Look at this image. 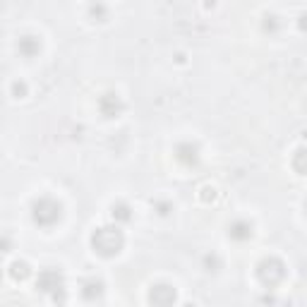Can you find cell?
<instances>
[{
    "instance_id": "obj_1",
    "label": "cell",
    "mask_w": 307,
    "mask_h": 307,
    "mask_svg": "<svg viewBox=\"0 0 307 307\" xmlns=\"http://www.w3.org/2000/svg\"><path fill=\"white\" fill-rule=\"evenodd\" d=\"M91 245L103 257L118 255L120 248H122V233L118 228H99L91 238Z\"/></svg>"
},
{
    "instance_id": "obj_2",
    "label": "cell",
    "mask_w": 307,
    "mask_h": 307,
    "mask_svg": "<svg viewBox=\"0 0 307 307\" xmlns=\"http://www.w3.org/2000/svg\"><path fill=\"white\" fill-rule=\"evenodd\" d=\"M60 219V204L51 197H43L34 204V221L39 226H53Z\"/></svg>"
},
{
    "instance_id": "obj_3",
    "label": "cell",
    "mask_w": 307,
    "mask_h": 307,
    "mask_svg": "<svg viewBox=\"0 0 307 307\" xmlns=\"http://www.w3.org/2000/svg\"><path fill=\"white\" fill-rule=\"evenodd\" d=\"M39 288L43 293H53V298L58 300V290L63 293V279H60L58 271H43L39 276Z\"/></svg>"
},
{
    "instance_id": "obj_4",
    "label": "cell",
    "mask_w": 307,
    "mask_h": 307,
    "mask_svg": "<svg viewBox=\"0 0 307 307\" xmlns=\"http://www.w3.org/2000/svg\"><path fill=\"white\" fill-rule=\"evenodd\" d=\"M151 302L156 307H171L175 302V290L168 286H156L151 290Z\"/></svg>"
},
{
    "instance_id": "obj_5",
    "label": "cell",
    "mask_w": 307,
    "mask_h": 307,
    "mask_svg": "<svg viewBox=\"0 0 307 307\" xmlns=\"http://www.w3.org/2000/svg\"><path fill=\"white\" fill-rule=\"evenodd\" d=\"M259 276H262V281H269V276H273L271 283H276L279 279H283V264L281 262H276V259H269V262H262L259 264Z\"/></svg>"
},
{
    "instance_id": "obj_6",
    "label": "cell",
    "mask_w": 307,
    "mask_h": 307,
    "mask_svg": "<svg viewBox=\"0 0 307 307\" xmlns=\"http://www.w3.org/2000/svg\"><path fill=\"white\" fill-rule=\"evenodd\" d=\"M99 106H101V111L106 118H113V115H118V113L122 111V103H120V99L115 94H106Z\"/></svg>"
},
{
    "instance_id": "obj_7",
    "label": "cell",
    "mask_w": 307,
    "mask_h": 307,
    "mask_svg": "<svg viewBox=\"0 0 307 307\" xmlns=\"http://www.w3.org/2000/svg\"><path fill=\"white\" fill-rule=\"evenodd\" d=\"M230 238L233 240H238V242H242V240H250V235H252V226H250L248 221H235V223H230Z\"/></svg>"
},
{
    "instance_id": "obj_8",
    "label": "cell",
    "mask_w": 307,
    "mask_h": 307,
    "mask_svg": "<svg viewBox=\"0 0 307 307\" xmlns=\"http://www.w3.org/2000/svg\"><path fill=\"white\" fill-rule=\"evenodd\" d=\"M39 41H36L34 36H24V39H19V53L22 55H26V58H32V55H36L39 53Z\"/></svg>"
},
{
    "instance_id": "obj_9",
    "label": "cell",
    "mask_w": 307,
    "mask_h": 307,
    "mask_svg": "<svg viewBox=\"0 0 307 307\" xmlns=\"http://www.w3.org/2000/svg\"><path fill=\"white\" fill-rule=\"evenodd\" d=\"M178 156L182 163H188V166H192V163H197V146H192V144H180L178 146Z\"/></svg>"
},
{
    "instance_id": "obj_10",
    "label": "cell",
    "mask_w": 307,
    "mask_h": 307,
    "mask_svg": "<svg viewBox=\"0 0 307 307\" xmlns=\"http://www.w3.org/2000/svg\"><path fill=\"white\" fill-rule=\"evenodd\" d=\"M101 293H103V283L101 281H86L84 290H82V295H84L86 300H96Z\"/></svg>"
},
{
    "instance_id": "obj_11",
    "label": "cell",
    "mask_w": 307,
    "mask_h": 307,
    "mask_svg": "<svg viewBox=\"0 0 307 307\" xmlns=\"http://www.w3.org/2000/svg\"><path fill=\"white\" fill-rule=\"evenodd\" d=\"M113 216L120 221H130V206L128 204H115L113 206Z\"/></svg>"
},
{
    "instance_id": "obj_12",
    "label": "cell",
    "mask_w": 307,
    "mask_h": 307,
    "mask_svg": "<svg viewBox=\"0 0 307 307\" xmlns=\"http://www.w3.org/2000/svg\"><path fill=\"white\" fill-rule=\"evenodd\" d=\"M26 273H29L26 264H19V262H15V264H12V276H15V279H24Z\"/></svg>"
},
{
    "instance_id": "obj_13",
    "label": "cell",
    "mask_w": 307,
    "mask_h": 307,
    "mask_svg": "<svg viewBox=\"0 0 307 307\" xmlns=\"http://www.w3.org/2000/svg\"><path fill=\"white\" fill-rule=\"evenodd\" d=\"M12 89H15V94H19V96L26 94V84H24V82H15V86H12Z\"/></svg>"
}]
</instances>
